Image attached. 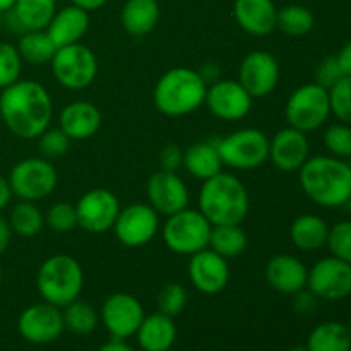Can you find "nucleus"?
I'll return each mask as SVG.
<instances>
[{
  "mask_svg": "<svg viewBox=\"0 0 351 351\" xmlns=\"http://www.w3.org/2000/svg\"><path fill=\"white\" fill-rule=\"evenodd\" d=\"M2 123L16 137L38 139L53 119V99L41 82L19 79L0 93Z\"/></svg>",
  "mask_w": 351,
  "mask_h": 351,
  "instance_id": "obj_1",
  "label": "nucleus"
},
{
  "mask_svg": "<svg viewBox=\"0 0 351 351\" xmlns=\"http://www.w3.org/2000/svg\"><path fill=\"white\" fill-rule=\"evenodd\" d=\"M304 194L321 208H341L351 195V168L348 161L335 156H308L298 170Z\"/></svg>",
  "mask_w": 351,
  "mask_h": 351,
  "instance_id": "obj_2",
  "label": "nucleus"
},
{
  "mask_svg": "<svg viewBox=\"0 0 351 351\" xmlns=\"http://www.w3.org/2000/svg\"><path fill=\"white\" fill-rule=\"evenodd\" d=\"M208 82L201 72L191 67H173L165 72L153 89L158 112L170 119L191 115L204 105Z\"/></svg>",
  "mask_w": 351,
  "mask_h": 351,
  "instance_id": "obj_3",
  "label": "nucleus"
},
{
  "mask_svg": "<svg viewBox=\"0 0 351 351\" xmlns=\"http://www.w3.org/2000/svg\"><path fill=\"white\" fill-rule=\"evenodd\" d=\"M197 202L199 211L211 225H242L250 209L245 184L225 171L202 182Z\"/></svg>",
  "mask_w": 351,
  "mask_h": 351,
  "instance_id": "obj_4",
  "label": "nucleus"
},
{
  "mask_svg": "<svg viewBox=\"0 0 351 351\" xmlns=\"http://www.w3.org/2000/svg\"><path fill=\"white\" fill-rule=\"evenodd\" d=\"M36 288L45 302L64 308L77 300L84 288V271L69 254H55L41 263L36 273Z\"/></svg>",
  "mask_w": 351,
  "mask_h": 351,
  "instance_id": "obj_5",
  "label": "nucleus"
},
{
  "mask_svg": "<svg viewBox=\"0 0 351 351\" xmlns=\"http://www.w3.org/2000/svg\"><path fill=\"white\" fill-rule=\"evenodd\" d=\"M223 167L232 170H257L269 161V137L259 129L245 127L215 141Z\"/></svg>",
  "mask_w": 351,
  "mask_h": 351,
  "instance_id": "obj_6",
  "label": "nucleus"
},
{
  "mask_svg": "<svg viewBox=\"0 0 351 351\" xmlns=\"http://www.w3.org/2000/svg\"><path fill=\"white\" fill-rule=\"evenodd\" d=\"M213 225L199 209L185 208L175 215L167 216L161 235L171 252L178 256H194L199 250L208 249Z\"/></svg>",
  "mask_w": 351,
  "mask_h": 351,
  "instance_id": "obj_7",
  "label": "nucleus"
},
{
  "mask_svg": "<svg viewBox=\"0 0 351 351\" xmlns=\"http://www.w3.org/2000/svg\"><path fill=\"white\" fill-rule=\"evenodd\" d=\"M329 115H331L329 91L317 82H307L293 89L285 106L288 125L305 134L314 132L324 125Z\"/></svg>",
  "mask_w": 351,
  "mask_h": 351,
  "instance_id": "obj_8",
  "label": "nucleus"
},
{
  "mask_svg": "<svg viewBox=\"0 0 351 351\" xmlns=\"http://www.w3.org/2000/svg\"><path fill=\"white\" fill-rule=\"evenodd\" d=\"M7 180L12 195H16L19 201L38 202L53 194L58 184V173L50 160L31 156L17 161Z\"/></svg>",
  "mask_w": 351,
  "mask_h": 351,
  "instance_id": "obj_9",
  "label": "nucleus"
},
{
  "mask_svg": "<svg viewBox=\"0 0 351 351\" xmlns=\"http://www.w3.org/2000/svg\"><path fill=\"white\" fill-rule=\"evenodd\" d=\"M55 81L65 89L81 91L89 88L98 75V58L82 43L60 47L50 62Z\"/></svg>",
  "mask_w": 351,
  "mask_h": 351,
  "instance_id": "obj_10",
  "label": "nucleus"
},
{
  "mask_svg": "<svg viewBox=\"0 0 351 351\" xmlns=\"http://www.w3.org/2000/svg\"><path fill=\"white\" fill-rule=\"evenodd\" d=\"M112 232L123 247L141 249L160 232V215L147 202H134L120 209Z\"/></svg>",
  "mask_w": 351,
  "mask_h": 351,
  "instance_id": "obj_11",
  "label": "nucleus"
},
{
  "mask_svg": "<svg viewBox=\"0 0 351 351\" xmlns=\"http://www.w3.org/2000/svg\"><path fill=\"white\" fill-rule=\"evenodd\" d=\"M74 206L77 213V226L91 235H103L110 232L122 209L119 197L103 187L84 192Z\"/></svg>",
  "mask_w": 351,
  "mask_h": 351,
  "instance_id": "obj_12",
  "label": "nucleus"
},
{
  "mask_svg": "<svg viewBox=\"0 0 351 351\" xmlns=\"http://www.w3.org/2000/svg\"><path fill=\"white\" fill-rule=\"evenodd\" d=\"M146 317L143 304L134 295L119 291L105 298L99 308V322L112 338L129 339L136 336L141 322Z\"/></svg>",
  "mask_w": 351,
  "mask_h": 351,
  "instance_id": "obj_13",
  "label": "nucleus"
},
{
  "mask_svg": "<svg viewBox=\"0 0 351 351\" xmlns=\"http://www.w3.org/2000/svg\"><path fill=\"white\" fill-rule=\"evenodd\" d=\"M254 98L237 79H218L208 84L204 105L213 117L225 122L243 120L252 110Z\"/></svg>",
  "mask_w": 351,
  "mask_h": 351,
  "instance_id": "obj_14",
  "label": "nucleus"
},
{
  "mask_svg": "<svg viewBox=\"0 0 351 351\" xmlns=\"http://www.w3.org/2000/svg\"><path fill=\"white\" fill-rule=\"evenodd\" d=\"M307 288L319 300H343L351 295V264L335 256L317 261L308 269Z\"/></svg>",
  "mask_w": 351,
  "mask_h": 351,
  "instance_id": "obj_15",
  "label": "nucleus"
},
{
  "mask_svg": "<svg viewBox=\"0 0 351 351\" xmlns=\"http://www.w3.org/2000/svg\"><path fill=\"white\" fill-rule=\"evenodd\" d=\"M17 331L33 345H48L57 341L65 331L62 308L45 300L29 305L17 319Z\"/></svg>",
  "mask_w": 351,
  "mask_h": 351,
  "instance_id": "obj_16",
  "label": "nucleus"
},
{
  "mask_svg": "<svg viewBox=\"0 0 351 351\" xmlns=\"http://www.w3.org/2000/svg\"><path fill=\"white\" fill-rule=\"evenodd\" d=\"M281 69L276 57L266 50H254L242 58L237 81L254 99L266 98L276 89Z\"/></svg>",
  "mask_w": 351,
  "mask_h": 351,
  "instance_id": "obj_17",
  "label": "nucleus"
},
{
  "mask_svg": "<svg viewBox=\"0 0 351 351\" xmlns=\"http://www.w3.org/2000/svg\"><path fill=\"white\" fill-rule=\"evenodd\" d=\"M147 204L160 216H171L189 208V189L177 171L158 170L146 182Z\"/></svg>",
  "mask_w": 351,
  "mask_h": 351,
  "instance_id": "obj_18",
  "label": "nucleus"
},
{
  "mask_svg": "<svg viewBox=\"0 0 351 351\" xmlns=\"http://www.w3.org/2000/svg\"><path fill=\"white\" fill-rule=\"evenodd\" d=\"M230 264L225 257L208 249L199 250L189 261V280L192 287L204 295H218L230 283Z\"/></svg>",
  "mask_w": 351,
  "mask_h": 351,
  "instance_id": "obj_19",
  "label": "nucleus"
},
{
  "mask_svg": "<svg viewBox=\"0 0 351 351\" xmlns=\"http://www.w3.org/2000/svg\"><path fill=\"white\" fill-rule=\"evenodd\" d=\"M311 156V144L307 134L293 127L278 130L269 139V161L280 171H298Z\"/></svg>",
  "mask_w": 351,
  "mask_h": 351,
  "instance_id": "obj_20",
  "label": "nucleus"
},
{
  "mask_svg": "<svg viewBox=\"0 0 351 351\" xmlns=\"http://www.w3.org/2000/svg\"><path fill=\"white\" fill-rule=\"evenodd\" d=\"M101 112L88 99L67 103L58 113V127L71 141H88L98 134L101 127Z\"/></svg>",
  "mask_w": 351,
  "mask_h": 351,
  "instance_id": "obj_21",
  "label": "nucleus"
},
{
  "mask_svg": "<svg viewBox=\"0 0 351 351\" xmlns=\"http://www.w3.org/2000/svg\"><path fill=\"white\" fill-rule=\"evenodd\" d=\"M264 276L273 290L291 297L297 291L307 288L308 269L298 257L291 254H276L267 261Z\"/></svg>",
  "mask_w": 351,
  "mask_h": 351,
  "instance_id": "obj_22",
  "label": "nucleus"
},
{
  "mask_svg": "<svg viewBox=\"0 0 351 351\" xmlns=\"http://www.w3.org/2000/svg\"><path fill=\"white\" fill-rule=\"evenodd\" d=\"M278 7L273 0H235L233 17L240 29L252 36H267L276 29Z\"/></svg>",
  "mask_w": 351,
  "mask_h": 351,
  "instance_id": "obj_23",
  "label": "nucleus"
},
{
  "mask_svg": "<svg viewBox=\"0 0 351 351\" xmlns=\"http://www.w3.org/2000/svg\"><path fill=\"white\" fill-rule=\"evenodd\" d=\"M55 12L57 0H16L12 9L3 14V21L12 31L23 34L24 31L47 29Z\"/></svg>",
  "mask_w": 351,
  "mask_h": 351,
  "instance_id": "obj_24",
  "label": "nucleus"
},
{
  "mask_svg": "<svg viewBox=\"0 0 351 351\" xmlns=\"http://www.w3.org/2000/svg\"><path fill=\"white\" fill-rule=\"evenodd\" d=\"M89 21L91 19H89L88 10L71 3V5L57 9L45 31L51 38L55 47H67V45L81 43L89 29Z\"/></svg>",
  "mask_w": 351,
  "mask_h": 351,
  "instance_id": "obj_25",
  "label": "nucleus"
},
{
  "mask_svg": "<svg viewBox=\"0 0 351 351\" xmlns=\"http://www.w3.org/2000/svg\"><path fill=\"white\" fill-rule=\"evenodd\" d=\"M137 345L143 351H168L177 341V326L173 317L161 312L146 315L136 332Z\"/></svg>",
  "mask_w": 351,
  "mask_h": 351,
  "instance_id": "obj_26",
  "label": "nucleus"
},
{
  "mask_svg": "<svg viewBox=\"0 0 351 351\" xmlns=\"http://www.w3.org/2000/svg\"><path fill=\"white\" fill-rule=\"evenodd\" d=\"M161 7L158 0H127L120 12L123 31L132 38H143L158 26Z\"/></svg>",
  "mask_w": 351,
  "mask_h": 351,
  "instance_id": "obj_27",
  "label": "nucleus"
},
{
  "mask_svg": "<svg viewBox=\"0 0 351 351\" xmlns=\"http://www.w3.org/2000/svg\"><path fill=\"white\" fill-rule=\"evenodd\" d=\"M182 168L197 180L206 182L223 171V161L218 153L215 141H199L184 149V163Z\"/></svg>",
  "mask_w": 351,
  "mask_h": 351,
  "instance_id": "obj_28",
  "label": "nucleus"
},
{
  "mask_svg": "<svg viewBox=\"0 0 351 351\" xmlns=\"http://www.w3.org/2000/svg\"><path fill=\"white\" fill-rule=\"evenodd\" d=\"M329 228L324 218L317 215H302L290 226V240L302 252H315L328 243Z\"/></svg>",
  "mask_w": 351,
  "mask_h": 351,
  "instance_id": "obj_29",
  "label": "nucleus"
},
{
  "mask_svg": "<svg viewBox=\"0 0 351 351\" xmlns=\"http://www.w3.org/2000/svg\"><path fill=\"white\" fill-rule=\"evenodd\" d=\"M308 351H351V335L348 326L328 321L315 326L307 338Z\"/></svg>",
  "mask_w": 351,
  "mask_h": 351,
  "instance_id": "obj_30",
  "label": "nucleus"
},
{
  "mask_svg": "<svg viewBox=\"0 0 351 351\" xmlns=\"http://www.w3.org/2000/svg\"><path fill=\"white\" fill-rule=\"evenodd\" d=\"M249 245V237L240 225H213L209 249L226 261L242 256Z\"/></svg>",
  "mask_w": 351,
  "mask_h": 351,
  "instance_id": "obj_31",
  "label": "nucleus"
},
{
  "mask_svg": "<svg viewBox=\"0 0 351 351\" xmlns=\"http://www.w3.org/2000/svg\"><path fill=\"white\" fill-rule=\"evenodd\" d=\"M16 47L23 62H27L31 65L50 64L57 51V47L45 29L24 31L23 34H19V41Z\"/></svg>",
  "mask_w": 351,
  "mask_h": 351,
  "instance_id": "obj_32",
  "label": "nucleus"
},
{
  "mask_svg": "<svg viewBox=\"0 0 351 351\" xmlns=\"http://www.w3.org/2000/svg\"><path fill=\"white\" fill-rule=\"evenodd\" d=\"M7 221H9L14 235L23 237V239H33L43 230L45 215L34 202L19 201L10 209V216Z\"/></svg>",
  "mask_w": 351,
  "mask_h": 351,
  "instance_id": "obj_33",
  "label": "nucleus"
},
{
  "mask_svg": "<svg viewBox=\"0 0 351 351\" xmlns=\"http://www.w3.org/2000/svg\"><path fill=\"white\" fill-rule=\"evenodd\" d=\"M62 315H64L65 329L75 336L91 335L99 324V311L81 298L65 305L62 308Z\"/></svg>",
  "mask_w": 351,
  "mask_h": 351,
  "instance_id": "obj_34",
  "label": "nucleus"
},
{
  "mask_svg": "<svg viewBox=\"0 0 351 351\" xmlns=\"http://www.w3.org/2000/svg\"><path fill=\"white\" fill-rule=\"evenodd\" d=\"M315 26V17L311 9L298 3H290L278 9L276 29L285 33L287 36H305L311 33Z\"/></svg>",
  "mask_w": 351,
  "mask_h": 351,
  "instance_id": "obj_35",
  "label": "nucleus"
},
{
  "mask_svg": "<svg viewBox=\"0 0 351 351\" xmlns=\"http://www.w3.org/2000/svg\"><path fill=\"white\" fill-rule=\"evenodd\" d=\"M23 58L16 45L9 41H0V91L21 79Z\"/></svg>",
  "mask_w": 351,
  "mask_h": 351,
  "instance_id": "obj_36",
  "label": "nucleus"
},
{
  "mask_svg": "<svg viewBox=\"0 0 351 351\" xmlns=\"http://www.w3.org/2000/svg\"><path fill=\"white\" fill-rule=\"evenodd\" d=\"M187 290H185L184 285L175 283V281H170V283L165 285L160 290L156 297V305L158 312L165 315H170V317H177L184 312L185 305H187Z\"/></svg>",
  "mask_w": 351,
  "mask_h": 351,
  "instance_id": "obj_37",
  "label": "nucleus"
},
{
  "mask_svg": "<svg viewBox=\"0 0 351 351\" xmlns=\"http://www.w3.org/2000/svg\"><path fill=\"white\" fill-rule=\"evenodd\" d=\"M45 225L55 233H71L77 228L75 206L69 202H55L45 213Z\"/></svg>",
  "mask_w": 351,
  "mask_h": 351,
  "instance_id": "obj_38",
  "label": "nucleus"
},
{
  "mask_svg": "<svg viewBox=\"0 0 351 351\" xmlns=\"http://www.w3.org/2000/svg\"><path fill=\"white\" fill-rule=\"evenodd\" d=\"M72 141L65 136L60 127H48L40 137H38V149H40L41 158L45 160H57L62 158L71 147Z\"/></svg>",
  "mask_w": 351,
  "mask_h": 351,
  "instance_id": "obj_39",
  "label": "nucleus"
},
{
  "mask_svg": "<svg viewBox=\"0 0 351 351\" xmlns=\"http://www.w3.org/2000/svg\"><path fill=\"white\" fill-rule=\"evenodd\" d=\"M324 146L331 156L346 160L351 158V125L348 123H335L329 125L324 132Z\"/></svg>",
  "mask_w": 351,
  "mask_h": 351,
  "instance_id": "obj_40",
  "label": "nucleus"
},
{
  "mask_svg": "<svg viewBox=\"0 0 351 351\" xmlns=\"http://www.w3.org/2000/svg\"><path fill=\"white\" fill-rule=\"evenodd\" d=\"M331 113L343 123L351 125V75H345L329 89Z\"/></svg>",
  "mask_w": 351,
  "mask_h": 351,
  "instance_id": "obj_41",
  "label": "nucleus"
},
{
  "mask_svg": "<svg viewBox=\"0 0 351 351\" xmlns=\"http://www.w3.org/2000/svg\"><path fill=\"white\" fill-rule=\"evenodd\" d=\"M331 256L351 264V219L339 221L329 228L328 243Z\"/></svg>",
  "mask_w": 351,
  "mask_h": 351,
  "instance_id": "obj_42",
  "label": "nucleus"
},
{
  "mask_svg": "<svg viewBox=\"0 0 351 351\" xmlns=\"http://www.w3.org/2000/svg\"><path fill=\"white\" fill-rule=\"evenodd\" d=\"M345 77L341 72V67H339L338 60H336V55H329L324 60H321V64L315 69V81L319 86L329 89L336 84L338 81Z\"/></svg>",
  "mask_w": 351,
  "mask_h": 351,
  "instance_id": "obj_43",
  "label": "nucleus"
},
{
  "mask_svg": "<svg viewBox=\"0 0 351 351\" xmlns=\"http://www.w3.org/2000/svg\"><path fill=\"white\" fill-rule=\"evenodd\" d=\"M184 163V149L177 144H167L160 151V170L178 171Z\"/></svg>",
  "mask_w": 351,
  "mask_h": 351,
  "instance_id": "obj_44",
  "label": "nucleus"
},
{
  "mask_svg": "<svg viewBox=\"0 0 351 351\" xmlns=\"http://www.w3.org/2000/svg\"><path fill=\"white\" fill-rule=\"evenodd\" d=\"M291 305H293V311L297 314L308 315L312 312H315V308L319 305V298L308 288H304V290L291 295Z\"/></svg>",
  "mask_w": 351,
  "mask_h": 351,
  "instance_id": "obj_45",
  "label": "nucleus"
},
{
  "mask_svg": "<svg viewBox=\"0 0 351 351\" xmlns=\"http://www.w3.org/2000/svg\"><path fill=\"white\" fill-rule=\"evenodd\" d=\"M336 60L341 67L343 75H351V41L339 48V51L336 53Z\"/></svg>",
  "mask_w": 351,
  "mask_h": 351,
  "instance_id": "obj_46",
  "label": "nucleus"
},
{
  "mask_svg": "<svg viewBox=\"0 0 351 351\" xmlns=\"http://www.w3.org/2000/svg\"><path fill=\"white\" fill-rule=\"evenodd\" d=\"M12 230H10L9 221L3 216H0V256L9 249L10 239H12Z\"/></svg>",
  "mask_w": 351,
  "mask_h": 351,
  "instance_id": "obj_47",
  "label": "nucleus"
},
{
  "mask_svg": "<svg viewBox=\"0 0 351 351\" xmlns=\"http://www.w3.org/2000/svg\"><path fill=\"white\" fill-rule=\"evenodd\" d=\"M98 351H136V350H134L125 339L112 338L110 341L103 343V345L98 348Z\"/></svg>",
  "mask_w": 351,
  "mask_h": 351,
  "instance_id": "obj_48",
  "label": "nucleus"
},
{
  "mask_svg": "<svg viewBox=\"0 0 351 351\" xmlns=\"http://www.w3.org/2000/svg\"><path fill=\"white\" fill-rule=\"evenodd\" d=\"M10 199H12V191H10V184L3 175H0V211L9 206Z\"/></svg>",
  "mask_w": 351,
  "mask_h": 351,
  "instance_id": "obj_49",
  "label": "nucleus"
},
{
  "mask_svg": "<svg viewBox=\"0 0 351 351\" xmlns=\"http://www.w3.org/2000/svg\"><path fill=\"white\" fill-rule=\"evenodd\" d=\"M201 75H202V79H204L206 82H215V81H218L219 79V67H218V64H206V65H202V69L201 71Z\"/></svg>",
  "mask_w": 351,
  "mask_h": 351,
  "instance_id": "obj_50",
  "label": "nucleus"
},
{
  "mask_svg": "<svg viewBox=\"0 0 351 351\" xmlns=\"http://www.w3.org/2000/svg\"><path fill=\"white\" fill-rule=\"evenodd\" d=\"M106 2H108V0H71V3L88 10V12H95V10L101 9Z\"/></svg>",
  "mask_w": 351,
  "mask_h": 351,
  "instance_id": "obj_51",
  "label": "nucleus"
},
{
  "mask_svg": "<svg viewBox=\"0 0 351 351\" xmlns=\"http://www.w3.org/2000/svg\"><path fill=\"white\" fill-rule=\"evenodd\" d=\"M16 3V0H0V14H5L7 10H10Z\"/></svg>",
  "mask_w": 351,
  "mask_h": 351,
  "instance_id": "obj_52",
  "label": "nucleus"
},
{
  "mask_svg": "<svg viewBox=\"0 0 351 351\" xmlns=\"http://www.w3.org/2000/svg\"><path fill=\"white\" fill-rule=\"evenodd\" d=\"M287 351H308V350L305 348V346H293V348H290V350H287Z\"/></svg>",
  "mask_w": 351,
  "mask_h": 351,
  "instance_id": "obj_53",
  "label": "nucleus"
},
{
  "mask_svg": "<svg viewBox=\"0 0 351 351\" xmlns=\"http://www.w3.org/2000/svg\"><path fill=\"white\" fill-rule=\"evenodd\" d=\"M346 206H348V213H350V219H351V195H350L348 202H346Z\"/></svg>",
  "mask_w": 351,
  "mask_h": 351,
  "instance_id": "obj_54",
  "label": "nucleus"
},
{
  "mask_svg": "<svg viewBox=\"0 0 351 351\" xmlns=\"http://www.w3.org/2000/svg\"><path fill=\"white\" fill-rule=\"evenodd\" d=\"M2 280H3V269L2 266H0V285H2Z\"/></svg>",
  "mask_w": 351,
  "mask_h": 351,
  "instance_id": "obj_55",
  "label": "nucleus"
},
{
  "mask_svg": "<svg viewBox=\"0 0 351 351\" xmlns=\"http://www.w3.org/2000/svg\"><path fill=\"white\" fill-rule=\"evenodd\" d=\"M3 23V14H0V24Z\"/></svg>",
  "mask_w": 351,
  "mask_h": 351,
  "instance_id": "obj_56",
  "label": "nucleus"
},
{
  "mask_svg": "<svg viewBox=\"0 0 351 351\" xmlns=\"http://www.w3.org/2000/svg\"><path fill=\"white\" fill-rule=\"evenodd\" d=\"M0 125H2V112H0Z\"/></svg>",
  "mask_w": 351,
  "mask_h": 351,
  "instance_id": "obj_57",
  "label": "nucleus"
},
{
  "mask_svg": "<svg viewBox=\"0 0 351 351\" xmlns=\"http://www.w3.org/2000/svg\"><path fill=\"white\" fill-rule=\"evenodd\" d=\"M348 331H350V335H351V321H350V326H348Z\"/></svg>",
  "mask_w": 351,
  "mask_h": 351,
  "instance_id": "obj_58",
  "label": "nucleus"
},
{
  "mask_svg": "<svg viewBox=\"0 0 351 351\" xmlns=\"http://www.w3.org/2000/svg\"><path fill=\"white\" fill-rule=\"evenodd\" d=\"M348 165H350V168H351V158H350V161H348Z\"/></svg>",
  "mask_w": 351,
  "mask_h": 351,
  "instance_id": "obj_59",
  "label": "nucleus"
},
{
  "mask_svg": "<svg viewBox=\"0 0 351 351\" xmlns=\"http://www.w3.org/2000/svg\"><path fill=\"white\" fill-rule=\"evenodd\" d=\"M168 351H171V350H168Z\"/></svg>",
  "mask_w": 351,
  "mask_h": 351,
  "instance_id": "obj_60",
  "label": "nucleus"
}]
</instances>
